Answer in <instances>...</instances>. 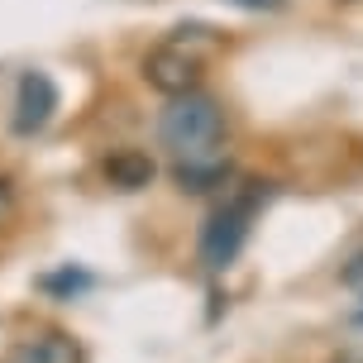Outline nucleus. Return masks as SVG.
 Here are the masks:
<instances>
[{
	"label": "nucleus",
	"mask_w": 363,
	"mask_h": 363,
	"mask_svg": "<svg viewBox=\"0 0 363 363\" xmlns=\"http://www.w3.org/2000/svg\"><path fill=\"white\" fill-rule=\"evenodd\" d=\"M158 139L172 153V177L182 191H211L230 182V148H225V110L201 86L167 96L158 120Z\"/></svg>",
	"instance_id": "f257e3e1"
},
{
	"label": "nucleus",
	"mask_w": 363,
	"mask_h": 363,
	"mask_svg": "<svg viewBox=\"0 0 363 363\" xmlns=\"http://www.w3.org/2000/svg\"><path fill=\"white\" fill-rule=\"evenodd\" d=\"M272 201V182H244V191L225 201L220 211L206 216L201 225V239H196V258L206 272H225L244 254V244H249V230H254V216L258 206H268Z\"/></svg>",
	"instance_id": "f03ea898"
},
{
	"label": "nucleus",
	"mask_w": 363,
	"mask_h": 363,
	"mask_svg": "<svg viewBox=\"0 0 363 363\" xmlns=\"http://www.w3.org/2000/svg\"><path fill=\"white\" fill-rule=\"evenodd\" d=\"M62 96H57V82L48 72H24L15 86V134L29 139V134H43L48 120L57 115Z\"/></svg>",
	"instance_id": "7ed1b4c3"
},
{
	"label": "nucleus",
	"mask_w": 363,
	"mask_h": 363,
	"mask_svg": "<svg viewBox=\"0 0 363 363\" xmlns=\"http://www.w3.org/2000/svg\"><path fill=\"white\" fill-rule=\"evenodd\" d=\"M144 82L153 91H163V96H182V91L201 86V57L163 43V48H153L144 57Z\"/></svg>",
	"instance_id": "20e7f679"
},
{
	"label": "nucleus",
	"mask_w": 363,
	"mask_h": 363,
	"mask_svg": "<svg viewBox=\"0 0 363 363\" xmlns=\"http://www.w3.org/2000/svg\"><path fill=\"white\" fill-rule=\"evenodd\" d=\"M5 363H82V349H77L72 335H62V330H38L29 340H19Z\"/></svg>",
	"instance_id": "39448f33"
},
{
	"label": "nucleus",
	"mask_w": 363,
	"mask_h": 363,
	"mask_svg": "<svg viewBox=\"0 0 363 363\" xmlns=\"http://www.w3.org/2000/svg\"><path fill=\"white\" fill-rule=\"evenodd\" d=\"M101 172H106V182L115 191H144L148 182L158 177V163L148 158L144 148H115L106 163H101Z\"/></svg>",
	"instance_id": "423d86ee"
},
{
	"label": "nucleus",
	"mask_w": 363,
	"mask_h": 363,
	"mask_svg": "<svg viewBox=\"0 0 363 363\" xmlns=\"http://www.w3.org/2000/svg\"><path fill=\"white\" fill-rule=\"evenodd\" d=\"M48 301H77V296H86L91 287H96V272H86L82 263H62V268L53 272H38V282H34Z\"/></svg>",
	"instance_id": "0eeeda50"
},
{
	"label": "nucleus",
	"mask_w": 363,
	"mask_h": 363,
	"mask_svg": "<svg viewBox=\"0 0 363 363\" xmlns=\"http://www.w3.org/2000/svg\"><path fill=\"white\" fill-rule=\"evenodd\" d=\"M172 48H182V53H220L225 48V34L220 29H211V24H177L172 29V38H167Z\"/></svg>",
	"instance_id": "6e6552de"
},
{
	"label": "nucleus",
	"mask_w": 363,
	"mask_h": 363,
	"mask_svg": "<svg viewBox=\"0 0 363 363\" xmlns=\"http://www.w3.org/2000/svg\"><path fill=\"white\" fill-rule=\"evenodd\" d=\"M340 282H345V287H363V249L340 268Z\"/></svg>",
	"instance_id": "1a4fd4ad"
},
{
	"label": "nucleus",
	"mask_w": 363,
	"mask_h": 363,
	"mask_svg": "<svg viewBox=\"0 0 363 363\" xmlns=\"http://www.w3.org/2000/svg\"><path fill=\"white\" fill-rule=\"evenodd\" d=\"M15 216V186H10V177H0V225Z\"/></svg>",
	"instance_id": "9d476101"
},
{
	"label": "nucleus",
	"mask_w": 363,
	"mask_h": 363,
	"mask_svg": "<svg viewBox=\"0 0 363 363\" xmlns=\"http://www.w3.org/2000/svg\"><path fill=\"white\" fill-rule=\"evenodd\" d=\"M354 325H363V311H354Z\"/></svg>",
	"instance_id": "9b49d317"
}]
</instances>
